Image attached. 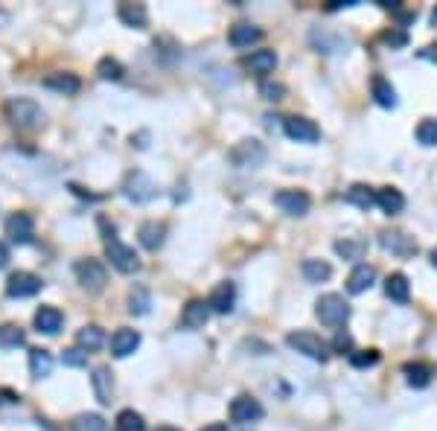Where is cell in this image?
Listing matches in <instances>:
<instances>
[{"label":"cell","instance_id":"1","mask_svg":"<svg viewBox=\"0 0 437 431\" xmlns=\"http://www.w3.org/2000/svg\"><path fill=\"white\" fill-rule=\"evenodd\" d=\"M3 114L12 126L18 129H38L44 126V111L35 100H26V96H12L3 105Z\"/></svg>","mask_w":437,"mask_h":431},{"label":"cell","instance_id":"2","mask_svg":"<svg viewBox=\"0 0 437 431\" xmlns=\"http://www.w3.org/2000/svg\"><path fill=\"white\" fill-rule=\"evenodd\" d=\"M286 344L292 347L294 353H301V356L312 358V361H327V358H330V347H327V341H323L321 336H315V332H309V329L289 332V336H286Z\"/></svg>","mask_w":437,"mask_h":431},{"label":"cell","instance_id":"3","mask_svg":"<svg viewBox=\"0 0 437 431\" xmlns=\"http://www.w3.org/2000/svg\"><path fill=\"white\" fill-rule=\"evenodd\" d=\"M315 315L318 321L323 327H341L347 318H350V306L341 295H335V291H330V295H321L318 303H315Z\"/></svg>","mask_w":437,"mask_h":431},{"label":"cell","instance_id":"4","mask_svg":"<svg viewBox=\"0 0 437 431\" xmlns=\"http://www.w3.org/2000/svg\"><path fill=\"white\" fill-rule=\"evenodd\" d=\"M265 158H269V152L260 140H253V137H245V140H239L231 152H228V161L236 166V169H253V166H260Z\"/></svg>","mask_w":437,"mask_h":431},{"label":"cell","instance_id":"5","mask_svg":"<svg viewBox=\"0 0 437 431\" xmlns=\"http://www.w3.org/2000/svg\"><path fill=\"white\" fill-rule=\"evenodd\" d=\"M379 245H382V251L391 254V257H400V259H408V257H414L420 248L414 242V236H408L402 230H385V233H379Z\"/></svg>","mask_w":437,"mask_h":431},{"label":"cell","instance_id":"6","mask_svg":"<svg viewBox=\"0 0 437 431\" xmlns=\"http://www.w3.org/2000/svg\"><path fill=\"white\" fill-rule=\"evenodd\" d=\"M76 280L82 288L88 291H102L105 283H108V274H105V266L100 259H79L76 262Z\"/></svg>","mask_w":437,"mask_h":431},{"label":"cell","instance_id":"7","mask_svg":"<svg viewBox=\"0 0 437 431\" xmlns=\"http://www.w3.org/2000/svg\"><path fill=\"white\" fill-rule=\"evenodd\" d=\"M105 257L111 259V266H114L117 271H123V274L140 271V257L134 254V248L123 245L120 239H108L105 242Z\"/></svg>","mask_w":437,"mask_h":431},{"label":"cell","instance_id":"8","mask_svg":"<svg viewBox=\"0 0 437 431\" xmlns=\"http://www.w3.org/2000/svg\"><path fill=\"white\" fill-rule=\"evenodd\" d=\"M123 192H125V199L134 201V204H146L152 201L154 196H158V187H154V181L143 172H129V178H125V184H123Z\"/></svg>","mask_w":437,"mask_h":431},{"label":"cell","instance_id":"9","mask_svg":"<svg viewBox=\"0 0 437 431\" xmlns=\"http://www.w3.org/2000/svg\"><path fill=\"white\" fill-rule=\"evenodd\" d=\"M41 286H44V283H41L38 274H33V271H15V274H9V280H6V295L24 300V297L38 295Z\"/></svg>","mask_w":437,"mask_h":431},{"label":"cell","instance_id":"10","mask_svg":"<svg viewBox=\"0 0 437 431\" xmlns=\"http://www.w3.org/2000/svg\"><path fill=\"white\" fill-rule=\"evenodd\" d=\"M274 204L286 216H306L309 207H312V199L303 190H280V192H274Z\"/></svg>","mask_w":437,"mask_h":431},{"label":"cell","instance_id":"11","mask_svg":"<svg viewBox=\"0 0 437 431\" xmlns=\"http://www.w3.org/2000/svg\"><path fill=\"white\" fill-rule=\"evenodd\" d=\"M283 131L294 143H315L321 137V129L315 126V120H309V117H286Z\"/></svg>","mask_w":437,"mask_h":431},{"label":"cell","instance_id":"12","mask_svg":"<svg viewBox=\"0 0 437 431\" xmlns=\"http://www.w3.org/2000/svg\"><path fill=\"white\" fill-rule=\"evenodd\" d=\"M6 236L15 245H30L35 236V221L30 213H12L6 219Z\"/></svg>","mask_w":437,"mask_h":431},{"label":"cell","instance_id":"13","mask_svg":"<svg viewBox=\"0 0 437 431\" xmlns=\"http://www.w3.org/2000/svg\"><path fill=\"white\" fill-rule=\"evenodd\" d=\"M91 387H93V396L100 405H111L114 402V373H111L108 365L93 367L91 373Z\"/></svg>","mask_w":437,"mask_h":431},{"label":"cell","instance_id":"14","mask_svg":"<svg viewBox=\"0 0 437 431\" xmlns=\"http://www.w3.org/2000/svg\"><path fill=\"white\" fill-rule=\"evenodd\" d=\"M262 414H265V408L260 405V399H253V396H236L231 402V420L233 423H242V425L257 423V420H262Z\"/></svg>","mask_w":437,"mask_h":431},{"label":"cell","instance_id":"15","mask_svg":"<svg viewBox=\"0 0 437 431\" xmlns=\"http://www.w3.org/2000/svg\"><path fill=\"white\" fill-rule=\"evenodd\" d=\"M228 41H231V47H236V50H248V47H253V44H260V41H262V30H260V26H253V24H248V21H239V24L231 26Z\"/></svg>","mask_w":437,"mask_h":431},{"label":"cell","instance_id":"16","mask_svg":"<svg viewBox=\"0 0 437 431\" xmlns=\"http://www.w3.org/2000/svg\"><path fill=\"white\" fill-rule=\"evenodd\" d=\"M233 303H236V286L231 280L219 283L213 291H210V297H207L210 312H219V315H228L233 309Z\"/></svg>","mask_w":437,"mask_h":431},{"label":"cell","instance_id":"17","mask_svg":"<svg viewBox=\"0 0 437 431\" xmlns=\"http://www.w3.org/2000/svg\"><path fill=\"white\" fill-rule=\"evenodd\" d=\"M140 347V332L137 329H129V327H120L114 336H111V356L114 358H125L132 356Z\"/></svg>","mask_w":437,"mask_h":431},{"label":"cell","instance_id":"18","mask_svg":"<svg viewBox=\"0 0 437 431\" xmlns=\"http://www.w3.org/2000/svg\"><path fill=\"white\" fill-rule=\"evenodd\" d=\"M373 283H376V268L368 266V262H359L347 277V291L350 295H364L368 288H373Z\"/></svg>","mask_w":437,"mask_h":431},{"label":"cell","instance_id":"19","mask_svg":"<svg viewBox=\"0 0 437 431\" xmlns=\"http://www.w3.org/2000/svg\"><path fill=\"white\" fill-rule=\"evenodd\" d=\"M207 321H210L207 300H190L184 306V312H181V327H187V329H202Z\"/></svg>","mask_w":437,"mask_h":431},{"label":"cell","instance_id":"20","mask_svg":"<svg viewBox=\"0 0 437 431\" xmlns=\"http://www.w3.org/2000/svg\"><path fill=\"white\" fill-rule=\"evenodd\" d=\"M33 324H35L38 332H44V336H55L64 324V315L55 309V306H41V309L35 312V318H33Z\"/></svg>","mask_w":437,"mask_h":431},{"label":"cell","instance_id":"21","mask_svg":"<svg viewBox=\"0 0 437 431\" xmlns=\"http://www.w3.org/2000/svg\"><path fill=\"white\" fill-rule=\"evenodd\" d=\"M332 248H335V254L347 262H359V259H364V254H368V242H364L362 236H344V239H338Z\"/></svg>","mask_w":437,"mask_h":431},{"label":"cell","instance_id":"22","mask_svg":"<svg viewBox=\"0 0 437 431\" xmlns=\"http://www.w3.org/2000/svg\"><path fill=\"white\" fill-rule=\"evenodd\" d=\"M137 236H140V245H143L146 251H158V248L163 245V239H166V225L163 221H143Z\"/></svg>","mask_w":437,"mask_h":431},{"label":"cell","instance_id":"23","mask_svg":"<svg viewBox=\"0 0 437 431\" xmlns=\"http://www.w3.org/2000/svg\"><path fill=\"white\" fill-rule=\"evenodd\" d=\"M376 207L382 213H388V216H397V213H402V207H405V196L397 187H382V190H376Z\"/></svg>","mask_w":437,"mask_h":431},{"label":"cell","instance_id":"24","mask_svg":"<svg viewBox=\"0 0 437 431\" xmlns=\"http://www.w3.org/2000/svg\"><path fill=\"white\" fill-rule=\"evenodd\" d=\"M76 347L84 353H96L100 347H105V329L96 327V324H88L76 332Z\"/></svg>","mask_w":437,"mask_h":431},{"label":"cell","instance_id":"25","mask_svg":"<svg viewBox=\"0 0 437 431\" xmlns=\"http://www.w3.org/2000/svg\"><path fill=\"white\" fill-rule=\"evenodd\" d=\"M117 18H120L125 26H132V30H146V24H149V12H146V6H143V3H120Z\"/></svg>","mask_w":437,"mask_h":431},{"label":"cell","instance_id":"26","mask_svg":"<svg viewBox=\"0 0 437 431\" xmlns=\"http://www.w3.org/2000/svg\"><path fill=\"white\" fill-rule=\"evenodd\" d=\"M44 88L62 93V96H73V93H79L82 82H79V76H73V73H50V76L44 79Z\"/></svg>","mask_w":437,"mask_h":431},{"label":"cell","instance_id":"27","mask_svg":"<svg viewBox=\"0 0 437 431\" xmlns=\"http://www.w3.org/2000/svg\"><path fill=\"white\" fill-rule=\"evenodd\" d=\"M385 295L393 303H408V297H411V283H408V277L402 271L391 274L388 280H385Z\"/></svg>","mask_w":437,"mask_h":431},{"label":"cell","instance_id":"28","mask_svg":"<svg viewBox=\"0 0 437 431\" xmlns=\"http://www.w3.org/2000/svg\"><path fill=\"white\" fill-rule=\"evenodd\" d=\"M53 373V353L44 347H35L30 350V376L33 379H47Z\"/></svg>","mask_w":437,"mask_h":431},{"label":"cell","instance_id":"29","mask_svg":"<svg viewBox=\"0 0 437 431\" xmlns=\"http://www.w3.org/2000/svg\"><path fill=\"white\" fill-rule=\"evenodd\" d=\"M402 373H405V382L411 387H429L431 376H434V370L429 365H422V361H408L402 367Z\"/></svg>","mask_w":437,"mask_h":431},{"label":"cell","instance_id":"30","mask_svg":"<svg viewBox=\"0 0 437 431\" xmlns=\"http://www.w3.org/2000/svg\"><path fill=\"white\" fill-rule=\"evenodd\" d=\"M371 93H373L376 105H382V108H393V105H397V91H393V85H391L385 76H373L371 79Z\"/></svg>","mask_w":437,"mask_h":431},{"label":"cell","instance_id":"31","mask_svg":"<svg viewBox=\"0 0 437 431\" xmlns=\"http://www.w3.org/2000/svg\"><path fill=\"white\" fill-rule=\"evenodd\" d=\"M344 201L359 207V210H371V207H376V190L364 187V184H353L344 192Z\"/></svg>","mask_w":437,"mask_h":431},{"label":"cell","instance_id":"32","mask_svg":"<svg viewBox=\"0 0 437 431\" xmlns=\"http://www.w3.org/2000/svg\"><path fill=\"white\" fill-rule=\"evenodd\" d=\"M248 67H251L253 73H260V76L274 73V67H277V53H274V50H253V53L248 55Z\"/></svg>","mask_w":437,"mask_h":431},{"label":"cell","instance_id":"33","mask_svg":"<svg viewBox=\"0 0 437 431\" xmlns=\"http://www.w3.org/2000/svg\"><path fill=\"white\" fill-rule=\"evenodd\" d=\"M301 271H303V277L309 283H327L332 277V266L327 259H303Z\"/></svg>","mask_w":437,"mask_h":431},{"label":"cell","instance_id":"34","mask_svg":"<svg viewBox=\"0 0 437 431\" xmlns=\"http://www.w3.org/2000/svg\"><path fill=\"white\" fill-rule=\"evenodd\" d=\"M123 64L114 59V55H105V59H100L96 62V76H100L102 82H117V79H123Z\"/></svg>","mask_w":437,"mask_h":431},{"label":"cell","instance_id":"35","mask_svg":"<svg viewBox=\"0 0 437 431\" xmlns=\"http://www.w3.org/2000/svg\"><path fill=\"white\" fill-rule=\"evenodd\" d=\"M24 341H26V336L21 327H15V324L0 327V347L3 350H18V347H24Z\"/></svg>","mask_w":437,"mask_h":431},{"label":"cell","instance_id":"36","mask_svg":"<svg viewBox=\"0 0 437 431\" xmlns=\"http://www.w3.org/2000/svg\"><path fill=\"white\" fill-rule=\"evenodd\" d=\"M117 428L120 431H146V423L134 408H123L117 414Z\"/></svg>","mask_w":437,"mask_h":431},{"label":"cell","instance_id":"37","mask_svg":"<svg viewBox=\"0 0 437 431\" xmlns=\"http://www.w3.org/2000/svg\"><path fill=\"white\" fill-rule=\"evenodd\" d=\"M149 306H152L149 291H146L143 286H134L132 295H129V312H132V315H146Z\"/></svg>","mask_w":437,"mask_h":431},{"label":"cell","instance_id":"38","mask_svg":"<svg viewBox=\"0 0 437 431\" xmlns=\"http://www.w3.org/2000/svg\"><path fill=\"white\" fill-rule=\"evenodd\" d=\"M70 431H105V420L100 414H79L70 423Z\"/></svg>","mask_w":437,"mask_h":431},{"label":"cell","instance_id":"39","mask_svg":"<svg viewBox=\"0 0 437 431\" xmlns=\"http://www.w3.org/2000/svg\"><path fill=\"white\" fill-rule=\"evenodd\" d=\"M414 134H417V143L420 146H437V117L422 120Z\"/></svg>","mask_w":437,"mask_h":431},{"label":"cell","instance_id":"40","mask_svg":"<svg viewBox=\"0 0 437 431\" xmlns=\"http://www.w3.org/2000/svg\"><path fill=\"white\" fill-rule=\"evenodd\" d=\"M312 44L318 47V53H338L341 50V41L327 35L323 30H312Z\"/></svg>","mask_w":437,"mask_h":431},{"label":"cell","instance_id":"41","mask_svg":"<svg viewBox=\"0 0 437 431\" xmlns=\"http://www.w3.org/2000/svg\"><path fill=\"white\" fill-rule=\"evenodd\" d=\"M260 96H262V100H269V102H277V100H283V96H286V85H283V82L265 79L260 85Z\"/></svg>","mask_w":437,"mask_h":431},{"label":"cell","instance_id":"42","mask_svg":"<svg viewBox=\"0 0 437 431\" xmlns=\"http://www.w3.org/2000/svg\"><path fill=\"white\" fill-rule=\"evenodd\" d=\"M379 361V350H359V353H350V365L353 367H373Z\"/></svg>","mask_w":437,"mask_h":431},{"label":"cell","instance_id":"43","mask_svg":"<svg viewBox=\"0 0 437 431\" xmlns=\"http://www.w3.org/2000/svg\"><path fill=\"white\" fill-rule=\"evenodd\" d=\"M332 353H338V356H344V353H350L353 350V336L350 332H344V329H338L335 332V338H332V347H330Z\"/></svg>","mask_w":437,"mask_h":431},{"label":"cell","instance_id":"44","mask_svg":"<svg viewBox=\"0 0 437 431\" xmlns=\"http://www.w3.org/2000/svg\"><path fill=\"white\" fill-rule=\"evenodd\" d=\"M62 361L67 367H84V365H88V353L79 350V347H70V350L62 353Z\"/></svg>","mask_w":437,"mask_h":431},{"label":"cell","instance_id":"45","mask_svg":"<svg viewBox=\"0 0 437 431\" xmlns=\"http://www.w3.org/2000/svg\"><path fill=\"white\" fill-rule=\"evenodd\" d=\"M382 41H385V44H391V47H405L408 44V35L402 30H388L382 35Z\"/></svg>","mask_w":437,"mask_h":431},{"label":"cell","instance_id":"46","mask_svg":"<svg viewBox=\"0 0 437 431\" xmlns=\"http://www.w3.org/2000/svg\"><path fill=\"white\" fill-rule=\"evenodd\" d=\"M420 59H426V62H434V64H437V44L422 47V50H420Z\"/></svg>","mask_w":437,"mask_h":431},{"label":"cell","instance_id":"47","mask_svg":"<svg viewBox=\"0 0 437 431\" xmlns=\"http://www.w3.org/2000/svg\"><path fill=\"white\" fill-rule=\"evenodd\" d=\"M9 266V248L0 242V268H6Z\"/></svg>","mask_w":437,"mask_h":431},{"label":"cell","instance_id":"48","mask_svg":"<svg viewBox=\"0 0 437 431\" xmlns=\"http://www.w3.org/2000/svg\"><path fill=\"white\" fill-rule=\"evenodd\" d=\"M202 431H228V425H222V423H210V425H204Z\"/></svg>","mask_w":437,"mask_h":431},{"label":"cell","instance_id":"49","mask_svg":"<svg viewBox=\"0 0 437 431\" xmlns=\"http://www.w3.org/2000/svg\"><path fill=\"white\" fill-rule=\"evenodd\" d=\"M429 259H431V266H434V268H437V245H434V248H431V254H429Z\"/></svg>","mask_w":437,"mask_h":431},{"label":"cell","instance_id":"50","mask_svg":"<svg viewBox=\"0 0 437 431\" xmlns=\"http://www.w3.org/2000/svg\"><path fill=\"white\" fill-rule=\"evenodd\" d=\"M431 26L437 30V6H434V12H431Z\"/></svg>","mask_w":437,"mask_h":431},{"label":"cell","instance_id":"51","mask_svg":"<svg viewBox=\"0 0 437 431\" xmlns=\"http://www.w3.org/2000/svg\"><path fill=\"white\" fill-rule=\"evenodd\" d=\"M158 431H181V428H172V425H161Z\"/></svg>","mask_w":437,"mask_h":431}]
</instances>
